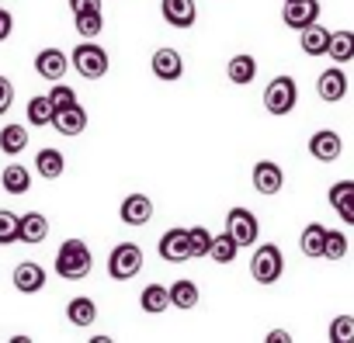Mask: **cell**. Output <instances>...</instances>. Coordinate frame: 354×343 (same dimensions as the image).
Wrapping results in <instances>:
<instances>
[{
  "label": "cell",
  "instance_id": "1",
  "mask_svg": "<svg viewBox=\"0 0 354 343\" xmlns=\"http://www.w3.org/2000/svg\"><path fill=\"white\" fill-rule=\"evenodd\" d=\"M91 267H94V253H91V246L84 239H66L59 246V253H56V274L59 277L80 281V277L91 274Z\"/></svg>",
  "mask_w": 354,
  "mask_h": 343
},
{
  "label": "cell",
  "instance_id": "2",
  "mask_svg": "<svg viewBox=\"0 0 354 343\" xmlns=\"http://www.w3.org/2000/svg\"><path fill=\"white\" fill-rule=\"evenodd\" d=\"M70 66L84 77V80H101L104 73H108V66H111V59H108V52L94 42V39H84L77 49H73V59H70Z\"/></svg>",
  "mask_w": 354,
  "mask_h": 343
},
{
  "label": "cell",
  "instance_id": "3",
  "mask_svg": "<svg viewBox=\"0 0 354 343\" xmlns=\"http://www.w3.org/2000/svg\"><path fill=\"white\" fill-rule=\"evenodd\" d=\"M281 271H285V257H281V250H278L274 243H264V246L254 250V257H250V274H254L257 284H274V281L281 277Z\"/></svg>",
  "mask_w": 354,
  "mask_h": 343
},
{
  "label": "cell",
  "instance_id": "4",
  "mask_svg": "<svg viewBox=\"0 0 354 343\" xmlns=\"http://www.w3.org/2000/svg\"><path fill=\"white\" fill-rule=\"evenodd\" d=\"M295 101H299V87H295V80L292 77H274L271 84H268V90H264V108L271 111V115H288L292 108H295Z\"/></svg>",
  "mask_w": 354,
  "mask_h": 343
},
{
  "label": "cell",
  "instance_id": "5",
  "mask_svg": "<svg viewBox=\"0 0 354 343\" xmlns=\"http://www.w3.org/2000/svg\"><path fill=\"white\" fill-rule=\"evenodd\" d=\"M142 271V250L136 246V243H118L115 250H111V257H108V274L115 277V281H129V277H136Z\"/></svg>",
  "mask_w": 354,
  "mask_h": 343
},
{
  "label": "cell",
  "instance_id": "6",
  "mask_svg": "<svg viewBox=\"0 0 354 343\" xmlns=\"http://www.w3.org/2000/svg\"><path fill=\"white\" fill-rule=\"evenodd\" d=\"M226 233L236 239V246H254L261 236V222L250 208H230L226 215Z\"/></svg>",
  "mask_w": 354,
  "mask_h": 343
},
{
  "label": "cell",
  "instance_id": "7",
  "mask_svg": "<svg viewBox=\"0 0 354 343\" xmlns=\"http://www.w3.org/2000/svg\"><path fill=\"white\" fill-rule=\"evenodd\" d=\"M160 257L167 264H185L192 260V239H188V229H167L160 236Z\"/></svg>",
  "mask_w": 354,
  "mask_h": 343
},
{
  "label": "cell",
  "instance_id": "8",
  "mask_svg": "<svg viewBox=\"0 0 354 343\" xmlns=\"http://www.w3.org/2000/svg\"><path fill=\"white\" fill-rule=\"evenodd\" d=\"M340 153H344V139H340L333 128H319V132L309 135V156H313V159L333 163Z\"/></svg>",
  "mask_w": 354,
  "mask_h": 343
},
{
  "label": "cell",
  "instance_id": "9",
  "mask_svg": "<svg viewBox=\"0 0 354 343\" xmlns=\"http://www.w3.org/2000/svg\"><path fill=\"white\" fill-rule=\"evenodd\" d=\"M281 21L295 32H302L306 25L319 21V0H285V11H281Z\"/></svg>",
  "mask_w": 354,
  "mask_h": 343
},
{
  "label": "cell",
  "instance_id": "10",
  "mask_svg": "<svg viewBox=\"0 0 354 343\" xmlns=\"http://www.w3.org/2000/svg\"><path fill=\"white\" fill-rule=\"evenodd\" d=\"M149 70H153L156 80L174 84V80H181V73H185V59H181L177 49H156L153 59H149Z\"/></svg>",
  "mask_w": 354,
  "mask_h": 343
},
{
  "label": "cell",
  "instance_id": "11",
  "mask_svg": "<svg viewBox=\"0 0 354 343\" xmlns=\"http://www.w3.org/2000/svg\"><path fill=\"white\" fill-rule=\"evenodd\" d=\"M316 94H319L326 104L344 101V97H347V73H344L340 66L323 70V73H319V80H316Z\"/></svg>",
  "mask_w": 354,
  "mask_h": 343
},
{
  "label": "cell",
  "instance_id": "12",
  "mask_svg": "<svg viewBox=\"0 0 354 343\" xmlns=\"http://www.w3.org/2000/svg\"><path fill=\"white\" fill-rule=\"evenodd\" d=\"M160 14L174 28H192L198 18V8H195V0H160Z\"/></svg>",
  "mask_w": 354,
  "mask_h": 343
},
{
  "label": "cell",
  "instance_id": "13",
  "mask_svg": "<svg viewBox=\"0 0 354 343\" xmlns=\"http://www.w3.org/2000/svg\"><path fill=\"white\" fill-rule=\"evenodd\" d=\"M254 188L261 191V195H278L281 188H285V174H281V166L278 163H271V159H261V163H254Z\"/></svg>",
  "mask_w": 354,
  "mask_h": 343
},
{
  "label": "cell",
  "instance_id": "14",
  "mask_svg": "<svg viewBox=\"0 0 354 343\" xmlns=\"http://www.w3.org/2000/svg\"><path fill=\"white\" fill-rule=\"evenodd\" d=\"M66 70H70V59H66V52H59V49H42L39 56H35V73L42 77V80H63L66 77Z\"/></svg>",
  "mask_w": 354,
  "mask_h": 343
},
{
  "label": "cell",
  "instance_id": "15",
  "mask_svg": "<svg viewBox=\"0 0 354 343\" xmlns=\"http://www.w3.org/2000/svg\"><path fill=\"white\" fill-rule=\"evenodd\" d=\"M46 236H49V219H46L42 212H25V215H18V239H21V243L39 246V243H46Z\"/></svg>",
  "mask_w": 354,
  "mask_h": 343
},
{
  "label": "cell",
  "instance_id": "16",
  "mask_svg": "<svg viewBox=\"0 0 354 343\" xmlns=\"http://www.w3.org/2000/svg\"><path fill=\"white\" fill-rule=\"evenodd\" d=\"M53 125L59 135H80L87 128V111L80 104H66V108H56L53 115Z\"/></svg>",
  "mask_w": 354,
  "mask_h": 343
},
{
  "label": "cell",
  "instance_id": "17",
  "mask_svg": "<svg viewBox=\"0 0 354 343\" xmlns=\"http://www.w3.org/2000/svg\"><path fill=\"white\" fill-rule=\"evenodd\" d=\"M118 215H122L125 226H146V222L153 219V202H149L146 195H129V198L122 202Z\"/></svg>",
  "mask_w": 354,
  "mask_h": 343
},
{
  "label": "cell",
  "instance_id": "18",
  "mask_svg": "<svg viewBox=\"0 0 354 343\" xmlns=\"http://www.w3.org/2000/svg\"><path fill=\"white\" fill-rule=\"evenodd\" d=\"M15 288H18L21 295L42 291V288H46V271H42L39 264H32V260L18 264V267H15Z\"/></svg>",
  "mask_w": 354,
  "mask_h": 343
},
{
  "label": "cell",
  "instance_id": "19",
  "mask_svg": "<svg viewBox=\"0 0 354 343\" xmlns=\"http://www.w3.org/2000/svg\"><path fill=\"white\" fill-rule=\"evenodd\" d=\"M330 205L347 226H354V181H337L330 188Z\"/></svg>",
  "mask_w": 354,
  "mask_h": 343
},
{
  "label": "cell",
  "instance_id": "20",
  "mask_svg": "<svg viewBox=\"0 0 354 343\" xmlns=\"http://www.w3.org/2000/svg\"><path fill=\"white\" fill-rule=\"evenodd\" d=\"M299 46H302L306 56H326V49H330V32L313 21V25H306V28L299 32Z\"/></svg>",
  "mask_w": 354,
  "mask_h": 343
},
{
  "label": "cell",
  "instance_id": "21",
  "mask_svg": "<svg viewBox=\"0 0 354 343\" xmlns=\"http://www.w3.org/2000/svg\"><path fill=\"white\" fill-rule=\"evenodd\" d=\"M66 319H70V326H77V329H91L94 322H97V305L91 302V298H70V305H66Z\"/></svg>",
  "mask_w": 354,
  "mask_h": 343
},
{
  "label": "cell",
  "instance_id": "22",
  "mask_svg": "<svg viewBox=\"0 0 354 343\" xmlns=\"http://www.w3.org/2000/svg\"><path fill=\"white\" fill-rule=\"evenodd\" d=\"M0 184H4L8 195H25V191H32V174H28V166L8 163L4 174H0Z\"/></svg>",
  "mask_w": 354,
  "mask_h": 343
},
{
  "label": "cell",
  "instance_id": "23",
  "mask_svg": "<svg viewBox=\"0 0 354 343\" xmlns=\"http://www.w3.org/2000/svg\"><path fill=\"white\" fill-rule=\"evenodd\" d=\"M226 73H230V80H233L236 87H243V84H254V77H257V59H254L250 52H236V56L230 59Z\"/></svg>",
  "mask_w": 354,
  "mask_h": 343
},
{
  "label": "cell",
  "instance_id": "24",
  "mask_svg": "<svg viewBox=\"0 0 354 343\" xmlns=\"http://www.w3.org/2000/svg\"><path fill=\"white\" fill-rule=\"evenodd\" d=\"M326 56L337 63V66H344V63H351L354 59V32H330V49H326Z\"/></svg>",
  "mask_w": 354,
  "mask_h": 343
},
{
  "label": "cell",
  "instance_id": "25",
  "mask_svg": "<svg viewBox=\"0 0 354 343\" xmlns=\"http://www.w3.org/2000/svg\"><path fill=\"white\" fill-rule=\"evenodd\" d=\"M167 291H170V305H174V308H185V312H188V308H195V305H198V284H195V281H188V277L174 281Z\"/></svg>",
  "mask_w": 354,
  "mask_h": 343
},
{
  "label": "cell",
  "instance_id": "26",
  "mask_svg": "<svg viewBox=\"0 0 354 343\" xmlns=\"http://www.w3.org/2000/svg\"><path fill=\"white\" fill-rule=\"evenodd\" d=\"M35 170H39L46 181H56V177H63L66 159H63L59 149H39V156H35Z\"/></svg>",
  "mask_w": 354,
  "mask_h": 343
},
{
  "label": "cell",
  "instance_id": "27",
  "mask_svg": "<svg viewBox=\"0 0 354 343\" xmlns=\"http://www.w3.org/2000/svg\"><path fill=\"white\" fill-rule=\"evenodd\" d=\"M323 243H326V226H319V222H309L306 229H302V236H299V250L306 253V257H323Z\"/></svg>",
  "mask_w": 354,
  "mask_h": 343
},
{
  "label": "cell",
  "instance_id": "28",
  "mask_svg": "<svg viewBox=\"0 0 354 343\" xmlns=\"http://www.w3.org/2000/svg\"><path fill=\"white\" fill-rule=\"evenodd\" d=\"M139 305H142V312L160 315V312H167V305H170V291H167L163 284H146L142 295H139Z\"/></svg>",
  "mask_w": 354,
  "mask_h": 343
},
{
  "label": "cell",
  "instance_id": "29",
  "mask_svg": "<svg viewBox=\"0 0 354 343\" xmlns=\"http://www.w3.org/2000/svg\"><path fill=\"white\" fill-rule=\"evenodd\" d=\"M25 146H28V128L25 125H4L0 128V153L18 156Z\"/></svg>",
  "mask_w": 354,
  "mask_h": 343
},
{
  "label": "cell",
  "instance_id": "30",
  "mask_svg": "<svg viewBox=\"0 0 354 343\" xmlns=\"http://www.w3.org/2000/svg\"><path fill=\"white\" fill-rule=\"evenodd\" d=\"M53 115H56V108H53L49 94H39V97L28 101V125H32V128H46V125H53Z\"/></svg>",
  "mask_w": 354,
  "mask_h": 343
},
{
  "label": "cell",
  "instance_id": "31",
  "mask_svg": "<svg viewBox=\"0 0 354 343\" xmlns=\"http://www.w3.org/2000/svg\"><path fill=\"white\" fill-rule=\"evenodd\" d=\"M236 253H240V246H236V239L230 236V233H219V236H212V246H209V257L223 267V264H233L236 260Z\"/></svg>",
  "mask_w": 354,
  "mask_h": 343
},
{
  "label": "cell",
  "instance_id": "32",
  "mask_svg": "<svg viewBox=\"0 0 354 343\" xmlns=\"http://www.w3.org/2000/svg\"><path fill=\"white\" fill-rule=\"evenodd\" d=\"M73 18H77V32H80V39H97V35L104 32V18H101V11L73 14Z\"/></svg>",
  "mask_w": 354,
  "mask_h": 343
},
{
  "label": "cell",
  "instance_id": "33",
  "mask_svg": "<svg viewBox=\"0 0 354 343\" xmlns=\"http://www.w3.org/2000/svg\"><path fill=\"white\" fill-rule=\"evenodd\" d=\"M323 257H326V260H344V257H347V236H344L340 229H326Z\"/></svg>",
  "mask_w": 354,
  "mask_h": 343
},
{
  "label": "cell",
  "instance_id": "34",
  "mask_svg": "<svg viewBox=\"0 0 354 343\" xmlns=\"http://www.w3.org/2000/svg\"><path fill=\"white\" fill-rule=\"evenodd\" d=\"M330 343H354V315H337L330 322Z\"/></svg>",
  "mask_w": 354,
  "mask_h": 343
},
{
  "label": "cell",
  "instance_id": "35",
  "mask_svg": "<svg viewBox=\"0 0 354 343\" xmlns=\"http://www.w3.org/2000/svg\"><path fill=\"white\" fill-rule=\"evenodd\" d=\"M11 243H18V215L0 208V246H11Z\"/></svg>",
  "mask_w": 354,
  "mask_h": 343
},
{
  "label": "cell",
  "instance_id": "36",
  "mask_svg": "<svg viewBox=\"0 0 354 343\" xmlns=\"http://www.w3.org/2000/svg\"><path fill=\"white\" fill-rule=\"evenodd\" d=\"M188 239H192V257H209L212 233H209L205 226H195V229H188Z\"/></svg>",
  "mask_w": 354,
  "mask_h": 343
},
{
  "label": "cell",
  "instance_id": "37",
  "mask_svg": "<svg viewBox=\"0 0 354 343\" xmlns=\"http://www.w3.org/2000/svg\"><path fill=\"white\" fill-rule=\"evenodd\" d=\"M49 101H53V108H66V104H77V90L56 80V87L49 90Z\"/></svg>",
  "mask_w": 354,
  "mask_h": 343
},
{
  "label": "cell",
  "instance_id": "38",
  "mask_svg": "<svg viewBox=\"0 0 354 343\" xmlns=\"http://www.w3.org/2000/svg\"><path fill=\"white\" fill-rule=\"evenodd\" d=\"M15 108V84L8 77H0V115H8Z\"/></svg>",
  "mask_w": 354,
  "mask_h": 343
},
{
  "label": "cell",
  "instance_id": "39",
  "mask_svg": "<svg viewBox=\"0 0 354 343\" xmlns=\"http://www.w3.org/2000/svg\"><path fill=\"white\" fill-rule=\"evenodd\" d=\"M11 32H15V14L8 8H0V42H8Z\"/></svg>",
  "mask_w": 354,
  "mask_h": 343
},
{
  "label": "cell",
  "instance_id": "40",
  "mask_svg": "<svg viewBox=\"0 0 354 343\" xmlns=\"http://www.w3.org/2000/svg\"><path fill=\"white\" fill-rule=\"evenodd\" d=\"M73 14H87V11H101V0H70Z\"/></svg>",
  "mask_w": 354,
  "mask_h": 343
},
{
  "label": "cell",
  "instance_id": "41",
  "mask_svg": "<svg viewBox=\"0 0 354 343\" xmlns=\"http://www.w3.org/2000/svg\"><path fill=\"white\" fill-rule=\"evenodd\" d=\"M268 343H292V336L285 329H274V333H268Z\"/></svg>",
  "mask_w": 354,
  "mask_h": 343
}]
</instances>
